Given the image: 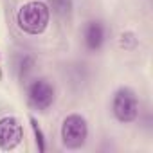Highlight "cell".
<instances>
[{
    "instance_id": "cell-1",
    "label": "cell",
    "mask_w": 153,
    "mask_h": 153,
    "mask_svg": "<svg viewBox=\"0 0 153 153\" xmlns=\"http://www.w3.org/2000/svg\"><path fill=\"white\" fill-rule=\"evenodd\" d=\"M18 27L31 36H40L47 31L51 24V7L43 0H29L24 2L16 11Z\"/></svg>"
},
{
    "instance_id": "cell-2",
    "label": "cell",
    "mask_w": 153,
    "mask_h": 153,
    "mask_svg": "<svg viewBox=\"0 0 153 153\" xmlns=\"http://www.w3.org/2000/svg\"><path fill=\"white\" fill-rule=\"evenodd\" d=\"M110 110L117 123L121 124L135 123L140 115V101L137 92L130 87H119L112 96Z\"/></svg>"
},
{
    "instance_id": "cell-3",
    "label": "cell",
    "mask_w": 153,
    "mask_h": 153,
    "mask_svg": "<svg viewBox=\"0 0 153 153\" xmlns=\"http://www.w3.org/2000/svg\"><path fill=\"white\" fill-rule=\"evenodd\" d=\"M61 142L67 149H81L88 140V123L81 114H68L59 128Z\"/></svg>"
},
{
    "instance_id": "cell-4",
    "label": "cell",
    "mask_w": 153,
    "mask_h": 153,
    "mask_svg": "<svg viewBox=\"0 0 153 153\" xmlns=\"http://www.w3.org/2000/svg\"><path fill=\"white\" fill-rule=\"evenodd\" d=\"M27 103L36 112H47L56 101V88L47 78H34L27 85Z\"/></svg>"
},
{
    "instance_id": "cell-5",
    "label": "cell",
    "mask_w": 153,
    "mask_h": 153,
    "mask_svg": "<svg viewBox=\"0 0 153 153\" xmlns=\"http://www.w3.org/2000/svg\"><path fill=\"white\" fill-rule=\"evenodd\" d=\"M22 139H24V126L16 117L7 115L0 119V149L11 151L22 144Z\"/></svg>"
},
{
    "instance_id": "cell-6",
    "label": "cell",
    "mask_w": 153,
    "mask_h": 153,
    "mask_svg": "<svg viewBox=\"0 0 153 153\" xmlns=\"http://www.w3.org/2000/svg\"><path fill=\"white\" fill-rule=\"evenodd\" d=\"M108 38V29L103 20H88L83 27V45L88 52H99Z\"/></svg>"
},
{
    "instance_id": "cell-7",
    "label": "cell",
    "mask_w": 153,
    "mask_h": 153,
    "mask_svg": "<svg viewBox=\"0 0 153 153\" xmlns=\"http://www.w3.org/2000/svg\"><path fill=\"white\" fill-rule=\"evenodd\" d=\"M34 65H36V59L34 56L31 54H20L16 58V63H15V70H16V76H18V81L25 83L29 79L31 72L34 70Z\"/></svg>"
},
{
    "instance_id": "cell-8",
    "label": "cell",
    "mask_w": 153,
    "mask_h": 153,
    "mask_svg": "<svg viewBox=\"0 0 153 153\" xmlns=\"http://www.w3.org/2000/svg\"><path fill=\"white\" fill-rule=\"evenodd\" d=\"M29 123H31V130H33V135H34V142H36L38 151H40V153H45L47 142H45V133H43L40 123H38L34 117H29Z\"/></svg>"
},
{
    "instance_id": "cell-9",
    "label": "cell",
    "mask_w": 153,
    "mask_h": 153,
    "mask_svg": "<svg viewBox=\"0 0 153 153\" xmlns=\"http://www.w3.org/2000/svg\"><path fill=\"white\" fill-rule=\"evenodd\" d=\"M49 2H51L49 7L56 15H59V16H67L70 13V9H72V2H70V0H49Z\"/></svg>"
}]
</instances>
